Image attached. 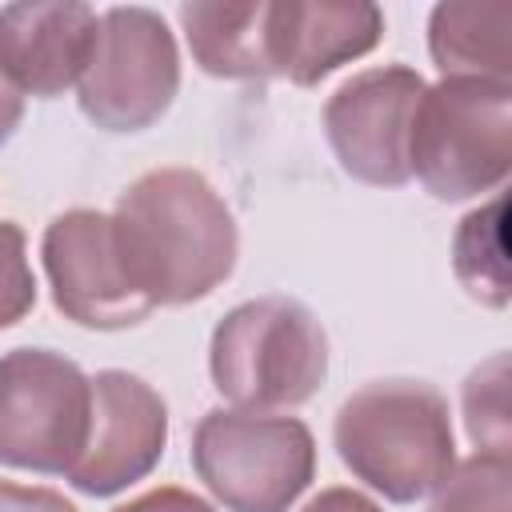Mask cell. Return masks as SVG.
I'll return each instance as SVG.
<instances>
[{
    "label": "cell",
    "instance_id": "obj_11",
    "mask_svg": "<svg viewBox=\"0 0 512 512\" xmlns=\"http://www.w3.org/2000/svg\"><path fill=\"white\" fill-rule=\"evenodd\" d=\"M380 40L384 8L372 0H276L264 8L268 68L296 88H316Z\"/></svg>",
    "mask_w": 512,
    "mask_h": 512
},
{
    "label": "cell",
    "instance_id": "obj_2",
    "mask_svg": "<svg viewBox=\"0 0 512 512\" xmlns=\"http://www.w3.org/2000/svg\"><path fill=\"white\" fill-rule=\"evenodd\" d=\"M340 464L376 496L416 504L432 496L456 464L448 400L424 380H372L356 388L332 420Z\"/></svg>",
    "mask_w": 512,
    "mask_h": 512
},
{
    "label": "cell",
    "instance_id": "obj_13",
    "mask_svg": "<svg viewBox=\"0 0 512 512\" xmlns=\"http://www.w3.org/2000/svg\"><path fill=\"white\" fill-rule=\"evenodd\" d=\"M268 0L244 4H180L176 20L188 40L192 64L216 80H272L264 48Z\"/></svg>",
    "mask_w": 512,
    "mask_h": 512
},
{
    "label": "cell",
    "instance_id": "obj_10",
    "mask_svg": "<svg viewBox=\"0 0 512 512\" xmlns=\"http://www.w3.org/2000/svg\"><path fill=\"white\" fill-rule=\"evenodd\" d=\"M168 448V404L136 372L104 368L92 376V420L88 440L72 472L64 476L76 492L108 500L152 476Z\"/></svg>",
    "mask_w": 512,
    "mask_h": 512
},
{
    "label": "cell",
    "instance_id": "obj_6",
    "mask_svg": "<svg viewBox=\"0 0 512 512\" xmlns=\"http://www.w3.org/2000/svg\"><path fill=\"white\" fill-rule=\"evenodd\" d=\"M92 420V376L52 348L0 356V464L36 476H68Z\"/></svg>",
    "mask_w": 512,
    "mask_h": 512
},
{
    "label": "cell",
    "instance_id": "obj_8",
    "mask_svg": "<svg viewBox=\"0 0 512 512\" xmlns=\"http://www.w3.org/2000/svg\"><path fill=\"white\" fill-rule=\"evenodd\" d=\"M424 88L416 68L376 64L348 76L324 100V136L352 180L372 188H404L412 180L408 140Z\"/></svg>",
    "mask_w": 512,
    "mask_h": 512
},
{
    "label": "cell",
    "instance_id": "obj_20",
    "mask_svg": "<svg viewBox=\"0 0 512 512\" xmlns=\"http://www.w3.org/2000/svg\"><path fill=\"white\" fill-rule=\"evenodd\" d=\"M112 512H216L204 496L180 488V484H160V488H148L140 496H132L128 504H116Z\"/></svg>",
    "mask_w": 512,
    "mask_h": 512
},
{
    "label": "cell",
    "instance_id": "obj_21",
    "mask_svg": "<svg viewBox=\"0 0 512 512\" xmlns=\"http://www.w3.org/2000/svg\"><path fill=\"white\" fill-rule=\"evenodd\" d=\"M300 512H384L372 496H364L360 488H348V484H332V488H320Z\"/></svg>",
    "mask_w": 512,
    "mask_h": 512
},
{
    "label": "cell",
    "instance_id": "obj_15",
    "mask_svg": "<svg viewBox=\"0 0 512 512\" xmlns=\"http://www.w3.org/2000/svg\"><path fill=\"white\" fill-rule=\"evenodd\" d=\"M504 224H508V196L492 192L472 212H464V220L452 232V272L460 288L480 308H492V312H504L512 300Z\"/></svg>",
    "mask_w": 512,
    "mask_h": 512
},
{
    "label": "cell",
    "instance_id": "obj_1",
    "mask_svg": "<svg viewBox=\"0 0 512 512\" xmlns=\"http://www.w3.org/2000/svg\"><path fill=\"white\" fill-rule=\"evenodd\" d=\"M108 216L120 264L152 308L196 304L236 268V216L196 168L168 164L136 176Z\"/></svg>",
    "mask_w": 512,
    "mask_h": 512
},
{
    "label": "cell",
    "instance_id": "obj_22",
    "mask_svg": "<svg viewBox=\"0 0 512 512\" xmlns=\"http://www.w3.org/2000/svg\"><path fill=\"white\" fill-rule=\"evenodd\" d=\"M20 120H24V96H20V92L4 80V72H0V148L16 136Z\"/></svg>",
    "mask_w": 512,
    "mask_h": 512
},
{
    "label": "cell",
    "instance_id": "obj_18",
    "mask_svg": "<svg viewBox=\"0 0 512 512\" xmlns=\"http://www.w3.org/2000/svg\"><path fill=\"white\" fill-rule=\"evenodd\" d=\"M36 308V272L28 236L16 220H0V328L20 324Z\"/></svg>",
    "mask_w": 512,
    "mask_h": 512
},
{
    "label": "cell",
    "instance_id": "obj_5",
    "mask_svg": "<svg viewBox=\"0 0 512 512\" xmlns=\"http://www.w3.org/2000/svg\"><path fill=\"white\" fill-rule=\"evenodd\" d=\"M188 460L228 512H288L316 476V436L300 416L212 408L192 428Z\"/></svg>",
    "mask_w": 512,
    "mask_h": 512
},
{
    "label": "cell",
    "instance_id": "obj_19",
    "mask_svg": "<svg viewBox=\"0 0 512 512\" xmlns=\"http://www.w3.org/2000/svg\"><path fill=\"white\" fill-rule=\"evenodd\" d=\"M0 512H80V508L56 488L0 480Z\"/></svg>",
    "mask_w": 512,
    "mask_h": 512
},
{
    "label": "cell",
    "instance_id": "obj_12",
    "mask_svg": "<svg viewBox=\"0 0 512 512\" xmlns=\"http://www.w3.org/2000/svg\"><path fill=\"white\" fill-rule=\"evenodd\" d=\"M100 12L80 0H24L0 8V72L28 100H56L80 84Z\"/></svg>",
    "mask_w": 512,
    "mask_h": 512
},
{
    "label": "cell",
    "instance_id": "obj_3",
    "mask_svg": "<svg viewBox=\"0 0 512 512\" xmlns=\"http://www.w3.org/2000/svg\"><path fill=\"white\" fill-rule=\"evenodd\" d=\"M212 388L240 412L308 404L328 380V336L292 296H256L228 308L208 340Z\"/></svg>",
    "mask_w": 512,
    "mask_h": 512
},
{
    "label": "cell",
    "instance_id": "obj_4",
    "mask_svg": "<svg viewBox=\"0 0 512 512\" xmlns=\"http://www.w3.org/2000/svg\"><path fill=\"white\" fill-rule=\"evenodd\" d=\"M408 168L444 204L504 192L512 168V84L440 76L424 88L412 116Z\"/></svg>",
    "mask_w": 512,
    "mask_h": 512
},
{
    "label": "cell",
    "instance_id": "obj_14",
    "mask_svg": "<svg viewBox=\"0 0 512 512\" xmlns=\"http://www.w3.org/2000/svg\"><path fill=\"white\" fill-rule=\"evenodd\" d=\"M508 32L512 4L444 0L428 12V56L440 76H476L508 84Z\"/></svg>",
    "mask_w": 512,
    "mask_h": 512
},
{
    "label": "cell",
    "instance_id": "obj_16",
    "mask_svg": "<svg viewBox=\"0 0 512 512\" xmlns=\"http://www.w3.org/2000/svg\"><path fill=\"white\" fill-rule=\"evenodd\" d=\"M428 512H512V452H472L456 460L432 492Z\"/></svg>",
    "mask_w": 512,
    "mask_h": 512
},
{
    "label": "cell",
    "instance_id": "obj_9",
    "mask_svg": "<svg viewBox=\"0 0 512 512\" xmlns=\"http://www.w3.org/2000/svg\"><path fill=\"white\" fill-rule=\"evenodd\" d=\"M40 260L56 312L80 328L120 332L156 312L132 288L116 252L112 216L100 208L56 212L44 228Z\"/></svg>",
    "mask_w": 512,
    "mask_h": 512
},
{
    "label": "cell",
    "instance_id": "obj_17",
    "mask_svg": "<svg viewBox=\"0 0 512 512\" xmlns=\"http://www.w3.org/2000/svg\"><path fill=\"white\" fill-rule=\"evenodd\" d=\"M464 428L476 452H508L512 448V416H508V352H492L480 360L460 388Z\"/></svg>",
    "mask_w": 512,
    "mask_h": 512
},
{
    "label": "cell",
    "instance_id": "obj_7",
    "mask_svg": "<svg viewBox=\"0 0 512 512\" xmlns=\"http://www.w3.org/2000/svg\"><path fill=\"white\" fill-rule=\"evenodd\" d=\"M176 92L180 48L168 20L144 4H116L100 12V32L76 84L84 120L116 136L144 132L172 108Z\"/></svg>",
    "mask_w": 512,
    "mask_h": 512
}]
</instances>
